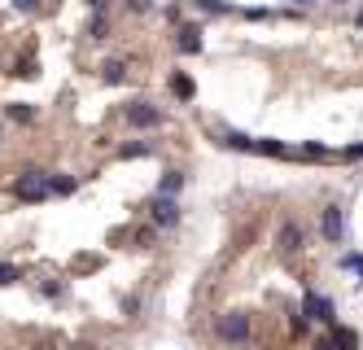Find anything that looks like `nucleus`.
<instances>
[{
    "mask_svg": "<svg viewBox=\"0 0 363 350\" xmlns=\"http://www.w3.org/2000/svg\"><path fill=\"white\" fill-rule=\"evenodd\" d=\"M276 245H280V254H298V250H302V228H298V219H285L280 223Z\"/></svg>",
    "mask_w": 363,
    "mask_h": 350,
    "instance_id": "6",
    "label": "nucleus"
},
{
    "mask_svg": "<svg viewBox=\"0 0 363 350\" xmlns=\"http://www.w3.org/2000/svg\"><path fill=\"white\" fill-rule=\"evenodd\" d=\"M153 153V144L149 140H136V144H123V149H118V158H149Z\"/></svg>",
    "mask_w": 363,
    "mask_h": 350,
    "instance_id": "15",
    "label": "nucleus"
},
{
    "mask_svg": "<svg viewBox=\"0 0 363 350\" xmlns=\"http://www.w3.org/2000/svg\"><path fill=\"white\" fill-rule=\"evenodd\" d=\"M5 118H9V123H35V105L31 101H9Z\"/></svg>",
    "mask_w": 363,
    "mask_h": 350,
    "instance_id": "10",
    "label": "nucleus"
},
{
    "mask_svg": "<svg viewBox=\"0 0 363 350\" xmlns=\"http://www.w3.org/2000/svg\"><path fill=\"white\" fill-rule=\"evenodd\" d=\"M123 5L131 9V14H149V9H153V0H123Z\"/></svg>",
    "mask_w": 363,
    "mask_h": 350,
    "instance_id": "19",
    "label": "nucleus"
},
{
    "mask_svg": "<svg viewBox=\"0 0 363 350\" xmlns=\"http://www.w3.org/2000/svg\"><path fill=\"white\" fill-rule=\"evenodd\" d=\"M101 79L105 83H123L127 79V62H123V57H110V62L101 66Z\"/></svg>",
    "mask_w": 363,
    "mask_h": 350,
    "instance_id": "12",
    "label": "nucleus"
},
{
    "mask_svg": "<svg viewBox=\"0 0 363 350\" xmlns=\"http://www.w3.org/2000/svg\"><path fill=\"white\" fill-rule=\"evenodd\" d=\"M79 179L75 175H57V171H48V197H70L75 193Z\"/></svg>",
    "mask_w": 363,
    "mask_h": 350,
    "instance_id": "9",
    "label": "nucleus"
},
{
    "mask_svg": "<svg viewBox=\"0 0 363 350\" xmlns=\"http://www.w3.org/2000/svg\"><path fill=\"white\" fill-rule=\"evenodd\" d=\"M175 48H179L184 57L201 53V27H192V22H188V27H179V31H175Z\"/></svg>",
    "mask_w": 363,
    "mask_h": 350,
    "instance_id": "7",
    "label": "nucleus"
},
{
    "mask_svg": "<svg viewBox=\"0 0 363 350\" xmlns=\"http://www.w3.org/2000/svg\"><path fill=\"white\" fill-rule=\"evenodd\" d=\"M346 158H350V162H355V158H363V144H350V149H346Z\"/></svg>",
    "mask_w": 363,
    "mask_h": 350,
    "instance_id": "23",
    "label": "nucleus"
},
{
    "mask_svg": "<svg viewBox=\"0 0 363 350\" xmlns=\"http://www.w3.org/2000/svg\"><path fill=\"white\" fill-rule=\"evenodd\" d=\"M333 5H346V0H333Z\"/></svg>",
    "mask_w": 363,
    "mask_h": 350,
    "instance_id": "26",
    "label": "nucleus"
},
{
    "mask_svg": "<svg viewBox=\"0 0 363 350\" xmlns=\"http://www.w3.org/2000/svg\"><path fill=\"white\" fill-rule=\"evenodd\" d=\"M179 188H184V171H166V175L158 179V197H175Z\"/></svg>",
    "mask_w": 363,
    "mask_h": 350,
    "instance_id": "13",
    "label": "nucleus"
},
{
    "mask_svg": "<svg viewBox=\"0 0 363 350\" xmlns=\"http://www.w3.org/2000/svg\"><path fill=\"white\" fill-rule=\"evenodd\" d=\"M123 118H127V127H162V110L158 105H149V101H127L123 105Z\"/></svg>",
    "mask_w": 363,
    "mask_h": 350,
    "instance_id": "2",
    "label": "nucleus"
},
{
    "mask_svg": "<svg viewBox=\"0 0 363 350\" xmlns=\"http://www.w3.org/2000/svg\"><path fill=\"white\" fill-rule=\"evenodd\" d=\"M105 31H110V18H105V14H92L88 35H92V40H105Z\"/></svg>",
    "mask_w": 363,
    "mask_h": 350,
    "instance_id": "16",
    "label": "nucleus"
},
{
    "mask_svg": "<svg viewBox=\"0 0 363 350\" xmlns=\"http://www.w3.org/2000/svg\"><path fill=\"white\" fill-rule=\"evenodd\" d=\"M149 219L158 228H175L179 223V201L175 197H153L149 201Z\"/></svg>",
    "mask_w": 363,
    "mask_h": 350,
    "instance_id": "4",
    "label": "nucleus"
},
{
    "mask_svg": "<svg viewBox=\"0 0 363 350\" xmlns=\"http://www.w3.org/2000/svg\"><path fill=\"white\" fill-rule=\"evenodd\" d=\"M307 316L320 320V324H333V303H329V298H320V294H307Z\"/></svg>",
    "mask_w": 363,
    "mask_h": 350,
    "instance_id": "8",
    "label": "nucleus"
},
{
    "mask_svg": "<svg viewBox=\"0 0 363 350\" xmlns=\"http://www.w3.org/2000/svg\"><path fill=\"white\" fill-rule=\"evenodd\" d=\"M359 22H363V14H359Z\"/></svg>",
    "mask_w": 363,
    "mask_h": 350,
    "instance_id": "27",
    "label": "nucleus"
},
{
    "mask_svg": "<svg viewBox=\"0 0 363 350\" xmlns=\"http://www.w3.org/2000/svg\"><path fill=\"white\" fill-rule=\"evenodd\" d=\"M342 263H346V267H355V272H359V276H363V254H346V259H342Z\"/></svg>",
    "mask_w": 363,
    "mask_h": 350,
    "instance_id": "21",
    "label": "nucleus"
},
{
    "mask_svg": "<svg viewBox=\"0 0 363 350\" xmlns=\"http://www.w3.org/2000/svg\"><path fill=\"white\" fill-rule=\"evenodd\" d=\"M14 281H22V272L14 267V263H5V259H0V285H14Z\"/></svg>",
    "mask_w": 363,
    "mask_h": 350,
    "instance_id": "18",
    "label": "nucleus"
},
{
    "mask_svg": "<svg viewBox=\"0 0 363 350\" xmlns=\"http://www.w3.org/2000/svg\"><path fill=\"white\" fill-rule=\"evenodd\" d=\"M316 350H333V342H320V346H316Z\"/></svg>",
    "mask_w": 363,
    "mask_h": 350,
    "instance_id": "25",
    "label": "nucleus"
},
{
    "mask_svg": "<svg viewBox=\"0 0 363 350\" xmlns=\"http://www.w3.org/2000/svg\"><path fill=\"white\" fill-rule=\"evenodd\" d=\"M201 14H232V5H223V0H197Z\"/></svg>",
    "mask_w": 363,
    "mask_h": 350,
    "instance_id": "17",
    "label": "nucleus"
},
{
    "mask_svg": "<svg viewBox=\"0 0 363 350\" xmlns=\"http://www.w3.org/2000/svg\"><path fill=\"white\" fill-rule=\"evenodd\" d=\"M320 232H324V241H342L346 237V215H342V206H324L320 210Z\"/></svg>",
    "mask_w": 363,
    "mask_h": 350,
    "instance_id": "5",
    "label": "nucleus"
},
{
    "mask_svg": "<svg viewBox=\"0 0 363 350\" xmlns=\"http://www.w3.org/2000/svg\"><path fill=\"white\" fill-rule=\"evenodd\" d=\"M14 197L18 201H48V171L44 166H22L18 179H14Z\"/></svg>",
    "mask_w": 363,
    "mask_h": 350,
    "instance_id": "1",
    "label": "nucleus"
},
{
    "mask_svg": "<svg viewBox=\"0 0 363 350\" xmlns=\"http://www.w3.org/2000/svg\"><path fill=\"white\" fill-rule=\"evenodd\" d=\"M9 5L22 9V14H35V9H40V0H9Z\"/></svg>",
    "mask_w": 363,
    "mask_h": 350,
    "instance_id": "20",
    "label": "nucleus"
},
{
    "mask_svg": "<svg viewBox=\"0 0 363 350\" xmlns=\"http://www.w3.org/2000/svg\"><path fill=\"white\" fill-rule=\"evenodd\" d=\"M105 5H110V0H88V9H92V14H105Z\"/></svg>",
    "mask_w": 363,
    "mask_h": 350,
    "instance_id": "22",
    "label": "nucleus"
},
{
    "mask_svg": "<svg viewBox=\"0 0 363 350\" xmlns=\"http://www.w3.org/2000/svg\"><path fill=\"white\" fill-rule=\"evenodd\" d=\"M214 333H219L223 342H250V316H241V311H228V316L214 320Z\"/></svg>",
    "mask_w": 363,
    "mask_h": 350,
    "instance_id": "3",
    "label": "nucleus"
},
{
    "mask_svg": "<svg viewBox=\"0 0 363 350\" xmlns=\"http://www.w3.org/2000/svg\"><path fill=\"white\" fill-rule=\"evenodd\" d=\"M171 92L179 96V101H192V96H197V83H192L184 70H175V75H171Z\"/></svg>",
    "mask_w": 363,
    "mask_h": 350,
    "instance_id": "11",
    "label": "nucleus"
},
{
    "mask_svg": "<svg viewBox=\"0 0 363 350\" xmlns=\"http://www.w3.org/2000/svg\"><path fill=\"white\" fill-rule=\"evenodd\" d=\"M329 342H333V350H355L359 346V333L355 329H337V324H333V337H329Z\"/></svg>",
    "mask_w": 363,
    "mask_h": 350,
    "instance_id": "14",
    "label": "nucleus"
},
{
    "mask_svg": "<svg viewBox=\"0 0 363 350\" xmlns=\"http://www.w3.org/2000/svg\"><path fill=\"white\" fill-rule=\"evenodd\" d=\"M294 5H302V9H307V5H316V0H294Z\"/></svg>",
    "mask_w": 363,
    "mask_h": 350,
    "instance_id": "24",
    "label": "nucleus"
}]
</instances>
